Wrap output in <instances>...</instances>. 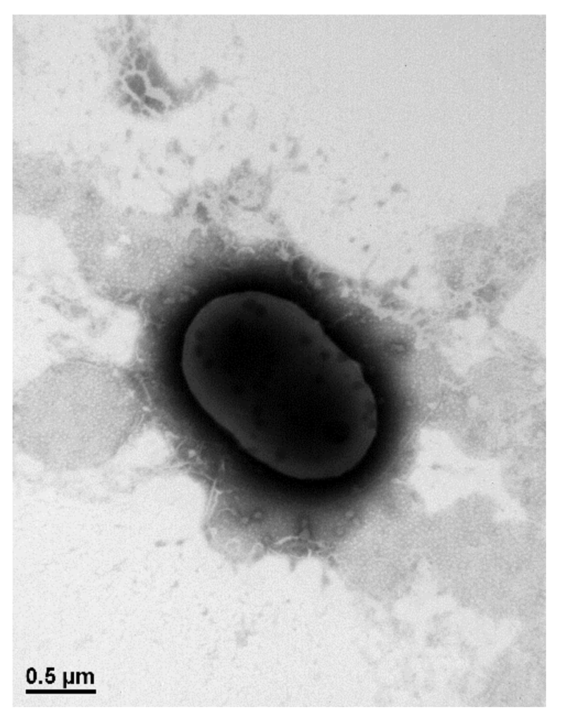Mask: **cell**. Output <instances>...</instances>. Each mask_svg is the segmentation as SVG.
Here are the masks:
<instances>
[{
  "mask_svg": "<svg viewBox=\"0 0 563 722\" xmlns=\"http://www.w3.org/2000/svg\"><path fill=\"white\" fill-rule=\"evenodd\" d=\"M287 302L256 291L215 298L185 335L182 367L204 409L259 454L285 439L291 417Z\"/></svg>",
  "mask_w": 563,
  "mask_h": 722,
  "instance_id": "cell-1",
  "label": "cell"
}]
</instances>
